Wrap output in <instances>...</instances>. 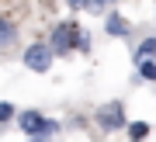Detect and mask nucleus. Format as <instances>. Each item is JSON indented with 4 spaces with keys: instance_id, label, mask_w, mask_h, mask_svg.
<instances>
[{
    "instance_id": "1",
    "label": "nucleus",
    "mask_w": 156,
    "mask_h": 142,
    "mask_svg": "<svg viewBox=\"0 0 156 142\" xmlns=\"http://www.w3.org/2000/svg\"><path fill=\"white\" fill-rule=\"evenodd\" d=\"M17 125H21V132H28L31 139H45L49 132H56V128H59L56 121H45L38 111H24V115L17 118Z\"/></svg>"
},
{
    "instance_id": "2",
    "label": "nucleus",
    "mask_w": 156,
    "mask_h": 142,
    "mask_svg": "<svg viewBox=\"0 0 156 142\" xmlns=\"http://www.w3.org/2000/svg\"><path fill=\"white\" fill-rule=\"evenodd\" d=\"M94 118H97V125L104 128V132H115V128L125 125V108H122L118 101H108V104H101V108H97Z\"/></svg>"
},
{
    "instance_id": "3",
    "label": "nucleus",
    "mask_w": 156,
    "mask_h": 142,
    "mask_svg": "<svg viewBox=\"0 0 156 142\" xmlns=\"http://www.w3.org/2000/svg\"><path fill=\"white\" fill-rule=\"evenodd\" d=\"M24 66H28L31 73H49L52 49H49V45H28V52H24Z\"/></svg>"
},
{
    "instance_id": "4",
    "label": "nucleus",
    "mask_w": 156,
    "mask_h": 142,
    "mask_svg": "<svg viewBox=\"0 0 156 142\" xmlns=\"http://www.w3.org/2000/svg\"><path fill=\"white\" fill-rule=\"evenodd\" d=\"M49 49H52V52H69V49H76V28H73L69 21H62L56 31H52Z\"/></svg>"
},
{
    "instance_id": "5",
    "label": "nucleus",
    "mask_w": 156,
    "mask_h": 142,
    "mask_svg": "<svg viewBox=\"0 0 156 142\" xmlns=\"http://www.w3.org/2000/svg\"><path fill=\"white\" fill-rule=\"evenodd\" d=\"M14 42H17V28H14V21L0 17V49H11Z\"/></svg>"
},
{
    "instance_id": "6",
    "label": "nucleus",
    "mask_w": 156,
    "mask_h": 142,
    "mask_svg": "<svg viewBox=\"0 0 156 142\" xmlns=\"http://www.w3.org/2000/svg\"><path fill=\"white\" fill-rule=\"evenodd\" d=\"M104 28H108V35H118V38H125V35H128V24H125L122 14H108Z\"/></svg>"
},
{
    "instance_id": "7",
    "label": "nucleus",
    "mask_w": 156,
    "mask_h": 142,
    "mask_svg": "<svg viewBox=\"0 0 156 142\" xmlns=\"http://www.w3.org/2000/svg\"><path fill=\"white\" fill-rule=\"evenodd\" d=\"M146 135H149V125H146V121H132V125H128V139L132 142H142Z\"/></svg>"
},
{
    "instance_id": "8",
    "label": "nucleus",
    "mask_w": 156,
    "mask_h": 142,
    "mask_svg": "<svg viewBox=\"0 0 156 142\" xmlns=\"http://www.w3.org/2000/svg\"><path fill=\"white\" fill-rule=\"evenodd\" d=\"M153 52H156V38H146L139 49H135V62H142V59H153Z\"/></svg>"
},
{
    "instance_id": "9",
    "label": "nucleus",
    "mask_w": 156,
    "mask_h": 142,
    "mask_svg": "<svg viewBox=\"0 0 156 142\" xmlns=\"http://www.w3.org/2000/svg\"><path fill=\"white\" fill-rule=\"evenodd\" d=\"M135 69H139V76H146V80H153V83H156V62H153V59L135 62Z\"/></svg>"
},
{
    "instance_id": "10",
    "label": "nucleus",
    "mask_w": 156,
    "mask_h": 142,
    "mask_svg": "<svg viewBox=\"0 0 156 142\" xmlns=\"http://www.w3.org/2000/svg\"><path fill=\"white\" fill-rule=\"evenodd\" d=\"M11 118H14V104L0 101V121H11Z\"/></svg>"
},
{
    "instance_id": "11",
    "label": "nucleus",
    "mask_w": 156,
    "mask_h": 142,
    "mask_svg": "<svg viewBox=\"0 0 156 142\" xmlns=\"http://www.w3.org/2000/svg\"><path fill=\"white\" fill-rule=\"evenodd\" d=\"M76 49H80V52H90V38H87V31H76Z\"/></svg>"
},
{
    "instance_id": "12",
    "label": "nucleus",
    "mask_w": 156,
    "mask_h": 142,
    "mask_svg": "<svg viewBox=\"0 0 156 142\" xmlns=\"http://www.w3.org/2000/svg\"><path fill=\"white\" fill-rule=\"evenodd\" d=\"M69 7H76V11H83V7H90V11H94L97 7V0H66Z\"/></svg>"
},
{
    "instance_id": "13",
    "label": "nucleus",
    "mask_w": 156,
    "mask_h": 142,
    "mask_svg": "<svg viewBox=\"0 0 156 142\" xmlns=\"http://www.w3.org/2000/svg\"><path fill=\"white\" fill-rule=\"evenodd\" d=\"M28 142H49V139H28Z\"/></svg>"
},
{
    "instance_id": "14",
    "label": "nucleus",
    "mask_w": 156,
    "mask_h": 142,
    "mask_svg": "<svg viewBox=\"0 0 156 142\" xmlns=\"http://www.w3.org/2000/svg\"><path fill=\"white\" fill-rule=\"evenodd\" d=\"M97 4H111V0H97Z\"/></svg>"
}]
</instances>
